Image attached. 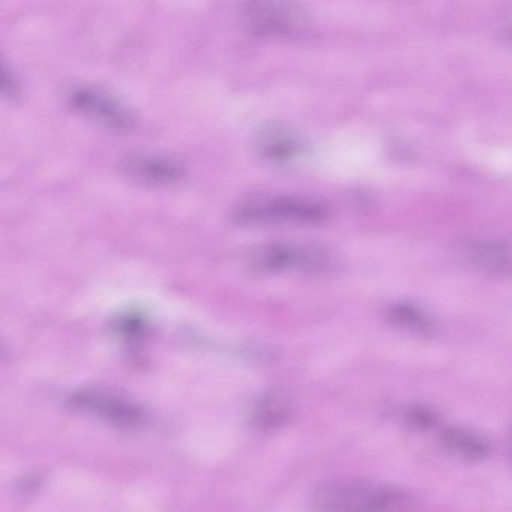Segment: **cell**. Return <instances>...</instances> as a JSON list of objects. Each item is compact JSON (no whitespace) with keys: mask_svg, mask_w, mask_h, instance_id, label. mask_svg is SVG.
<instances>
[{"mask_svg":"<svg viewBox=\"0 0 512 512\" xmlns=\"http://www.w3.org/2000/svg\"><path fill=\"white\" fill-rule=\"evenodd\" d=\"M314 512H412V497L391 485L362 479L337 478L322 482L310 497Z\"/></svg>","mask_w":512,"mask_h":512,"instance_id":"obj_1","label":"cell"},{"mask_svg":"<svg viewBox=\"0 0 512 512\" xmlns=\"http://www.w3.org/2000/svg\"><path fill=\"white\" fill-rule=\"evenodd\" d=\"M328 217L325 206L305 197L287 194H259L236 203L232 220L244 226L272 224H314Z\"/></svg>","mask_w":512,"mask_h":512,"instance_id":"obj_2","label":"cell"},{"mask_svg":"<svg viewBox=\"0 0 512 512\" xmlns=\"http://www.w3.org/2000/svg\"><path fill=\"white\" fill-rule=\"evenodd\" d=\"M248 265L262 274H325L335 266L325 248L302 242L277 241L260 245L248 254Z\"/></svg>","mask_w":512,"mask_h":512,"instance_id":"obj_3","label":"cell"},{"mask_svg":"<svg viewBox=\"0 0 512 512\" xmlns=\"http://www.w3.org/2000/svg\"><path fill=\"white\" fill-rule=\"evenodd\" d=\"M67 103L83 118L115 131H128L136 124L133 112L118 98L95 86L79 85L68 89Z\"/></svg>","mask_w":512,"mask_h":512,"instance_id":"obj_4","label":"cell"},{"mask_svg":"<svg viewBox=\"0 0 512 512\" xmlns=\"http://www.w3.org/2000/svg\"><path fill=\"white\" fill-rule=\"evenodd\" d=\"M121 170L128 179L146 187H172L185 178L184 166L178 160L157 152H133L124 157Z\"/></svg>","mask_w":512,"mask_h":512,"instance_id":"obj_5","label":"cell"},{"mask_svg":"<svg viewBox=\"0 0 512 512\" xmlns=\"http://www.w3.org/2000/svg\"><path fill=\"white\" fill-rule=\"evenodd\" d=\"M467 257L473 265L494 274L512 277V241L490 239L476 242L467 250Z\"/></svg>","mask_w":512,"mask_h":512,"instance_id":"obj_6","label":"cell"},{"mask_svg":"<svg viewBox=\"0 0 512 512\" xmlns=\"http://www.w3.org/2000/svg\"><path fill=\"white\" fill-rule=\"evenodd\" d=\"M440 445L448 454L470 463L484 460L490 454L487 440L466 428H446L440 433Z\"/></svg>","mask_w":512,"mask_h":512,"instance_id":"obj_7","label":"cell"},{"mask_svg":"<svg viewBox=\"0 0 512 512\" xmlns=\"http://www.w3.org/2000/svg\"><path fill=\"white\" fill-rule=\"evenodd\" d=\"M248 20L265 32H290L296 26L295 11L283 5H251Z\"/></svg>","mask_w":512,"mask_h":512,"instance_id":"obj_8","label":"cell"},{"mask_svg":"<svg viewBox=\"0 0 512 512\" xmlns=\"http://www.w3.org/2000/svg\"><path fill=\"white\" fill-rule=\"evenodd\" d=\"M80 406L88 407L89 410H94L98 415L107 416L112 421L119 422V424H137L140 419V413L134 407L127 406L122 401H113L112 398L104 397V395H80L76 401Z\"/></svg>","mask_w":512,"mask_h":512,"instance_id":"obj_9","label":"cell"},{"mask_svg":"<svg viewBox=\"0 0 512 512\" xmlns=\"http://www.w3.org/2000/svg\"><path fill=\"white\" fill-rule=\"evenodd\" d=\"M391 317L400 328L416 334H428L433 329L430 317L412 305H397L392 308Z\"/></svg>","mask_w":512,"mask_h":512,"instance_id":"obj_10","label":"cell"},{"mask_svg":"<svg viewBox=\"0 0 512 512\" xmlns=\"http://www.w3.org/2000/svg\"><path fill=\"white\" fill-rule=\"evenodd\" d=\"M263 155L274 161H287L298 151V142L292 136L275 131L260 143Z\"/></svg>","mask_w":512,"mask_h":512,"instance_id":"obj_11","label":"cell"},{"mask_svg":"<svg viewBox=\"0 0 512 512\" xmlns=\"http://www.w3.org/2000/svg\"><path fill=\"white\" fill-rule=\"evenodd\" d=\"M404 421L409 427L416 428V430H425L434 424L436 418L430 410L425 407H410L404 412Z\"/></svg>","mask_w":512,"mask_h":512,"instance_id":"obj_12","label":"cell"}]
</instances>
